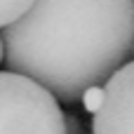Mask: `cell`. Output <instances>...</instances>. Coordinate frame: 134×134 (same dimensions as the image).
Listing matches in <instances>:
<instances>
[{
  "label": "cell",
  "instance_id": "cell-1",
  "mask_svg": "<svg viewBox=\"0 0 134 134\" xmlns=\"http://www.w3.org/2000/svg\"><path fill=\"white\" fill-rule=\"evenodd\" d=\"M2 31L9 71L75 104L134 52V0H33Z\"/></svg>",
  "mask_w": 134,
  "mask_h": 134
},
{
  "label": "cell",
  "instance_id": "cell-2",
  "mask_svg": "<svg viewBox=\"0 0 134 134\" xmlns=\"http://www.w3.org/2000/svg\"><path fill=\"white\" fill-rule=\"evenodd\" d=\"M0 134H66L59 101L35 80L0 71Z\"/></svg>",
  "mask_w": 134,
  "mask_h": 134
},
{
  "label": "cell",
  "instance_id": "cell-3",
  "mask_svg": "<svg viewBox=\"0 0 134 134\" xmlns=\"http://www.w3.org/2000/svg\"><path fill=\"white\" fill-rule=\"evenodd\" d=\"M92 134H134V61L104 82V101L92 118Z\"/></svg>",
  "mask_w": 134,
  "mask_h": 134
},
{
  "label": "cell",
  "instance_id": "cell-4",
  "mask_svg": "<svg viewBox=\"0 0 134 134\" xmlns=\"http://www.w3.org/2000/svg\"><path fill=\"white\" fill-rule=\"evenodd\" d=\"M31 5L33 0H0V28H7L16 19H21Z\"/></svg>",
  "mask_w": 134,
  "mask_h": 134
},
{
  "label": "cell",
  "instance_id": "cell-5",
  "mask_svg": "<svg viewBox=\"0 0 134 134\" xmlns=\"http://www.w3.org/2000/svg\"><path fill=\"white\" fill-rule=\"evenodd\" d=\"M80 101H82L85 111L97 113V108H99L101 101H104V87H101V85H92V87H87V90L80 94Z\"/></svg>",
  "mask_w": 134,
  "mask_h": 134
},
{
  "label": "cell",
  "instance_id": "cell-6",
  "mask_svg": "<svg viewBox=\"0 0 134 134\" xmlns=\"http://www.w3.org/2000/svg\"><path fill=\"white\" fill-rule=\"evenodd\" d=\"M64 120H66V134H82V125L78 115H64Z\"/></svg>",
  "mask_w": 134,
  "mask_h": 134
},
{
  "label": "cell",
  "instance_id": "cell-7",
  "mask_svg": "<svg viewBox=\"0 0 134 134\" xmlns=\"http://www.w3.org/2000/svg\"><path fill=\"white\" fill-rule=\"evenodd\" d=\"M2 59H5V45H2V35H0V64H2Z\"/></svg>",
  "mask_w": 134,
  "mask_h": 134
}]
</instances>
